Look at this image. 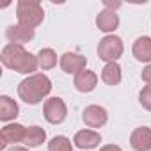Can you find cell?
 Listing matches in <instances>:
<instances>
[{"label":"cell","mask_w":151,"mask_h":151,"mask_svg":"<svg viewBox=\"0 0 151 151\" xmlns=\"http://www.w3.org/2000/svg\"><path fill=\"white\" fill-rule=\"evenodd\" d=\"M50 91H52V82L43 73L30 75L25 80H22L18 86L20 100H23L29 105H37L39 101H43L50 94Z\"/></svg>","instance_id":"7a4b0ae2"},{"label":"cell","mask_w":151,"mask_h":151,"mask_svg":"<svg viewBox=\"0 0 151 151\" xmlns=\"http://www.w3.org/2000/svg\"><path fill=\"white\" fill-rule=\"evenodd\" d=\"M130 146L135 151H151V128L139 126L130 135Z\"/></svg>","instance_id":"9c48e42d"},{"label":"cell","mask_w":151,"mask_h":151,"mask_svg":"<svg viewBox=\"0 0 151 151\" xmlns=\"http://www.w3.org/2000/svg\"><path fill=\"white\" fill-rule=\"evenodd\" d=\"M100 151H123V149L119 146H116V144H107V146L100 147Z\"/></svg>","instance_id":"603a6c76"},{"label":"cell","mask_w":151,"mask_h":151,"mask_svg":"<svg viewBox=\"0 0 151 151\" xmlns=\"http://www.w3.org/2000/svg\"><path fill=\"white\" fill-rule=\"evenodd\" d=\"M103 6H105L109 11H116V9L121 6V2H112V0H103Z\"/></svg>","instance_id":"7402d4cb"},{"label":"cell","mask_w":151,"mask_h":151,"mask_svg":"<svg viewBox=\"0 0 151 151\" xmlns=\"http://www.w3.org/2000/svg\"><path fill=\"white\" fill-rule=\"evenodd\" d=\"M6 36H7V39H9V43H13V45H25V43H29V41H32L34 39V29H29V27H23V25H11V27H7V30H6Z\"/></svg>","instance_id":"8fae6325"},{"label":"cell","mask_w":151,"mask_h":151,"mask_svg":"<svg viewBox=\"0 0 151 151\" xmlns=\"http://www.w3.org/2000/svg\"><path fill=\"white\" fill-rule=\"evenodd\" d=\"M96 25L101 32H114L117 27H119V16L116 11H109V9H103L98 16H96Z\"/></svg>","instance_id":"4fadbf2b"},{"label":"cell","mask_w":151,"mask_h":151,"mask_svg":"<svg viewBox=\"0 0 151 151\" xmlns=\"http://www.w3.org/2000/svg\"><path fill=\"white\" fill-rule=\"evenodd\" d=\"M37 60L41 69H52L57 66V53L52 48H41L37 53Z\"/></svg>","instance_id":"ac0fdd59"},{"label":"cell","mask_w":151,"mask_h":151,"mask_svg":"<svg viewBox=\"0 0 151 151\" xmlns=\"http://www.w3.org/2000/svg\"><path fill=\"white\" fill-rule=\"evenodd\" d=\"M132 52L139 62H149L151 64V37H147V36L137 37Z\"/></svg>","instance_id":"5bb4252c"},{"label":"cell","mask_w":151,"mask_h":151,"mask_svg":"<svg viewBox=\"0 0 151 151\" xmlns=\"http://www.w3.org/2000/svg\"><path fill=\"white\" fill-rule=\"evenodd\" d=\"M75 146L80 147V149H93V147H98L100 142H101V135L94 130H80L75 133V139H73Z\"/></svg>","instance_id":"7c38bea8"},{"label":"cell","mask_w":151,"mask_h":151,"mask_svg":"<svg viewBox=\"0 0 151 151\" xmlns=\"http://www.w3.org/2000/svg\"><path fill=\"white\" fill-rule=\"evenodd\" d=\"M48 151H73V144L68 137L57 135L48 142Z\"/></svg>","instance_id":"d6986e66"},{"label":"cell","mask_w":151,"mask_h":151,"mask_svg":"<svg viewBox=\"0 0 151 151\" xmlns=\"http://www.w3.org/2000/svg\"><path fill=\"white\" fill-rule=\"evenodd\" d=\"M16 18H18L20 25L29 27V29H36L45 20L43 6L37 0H20L16 6Z\"/></svg>","instance_id":"3957f363"},{"label":"cell","mask_w":151,"mask_h":151,"mask_svg":"<svg viewBox=\"0 0 151 151\" xmlns=\"http://www.w3.org/2000/svg\"><path fill=\"white\" fill-rule=\"evenodd\" d=\"M123 78L121 75V66L117 62H107L101 69V80L107 86H117Z\"/></svg>","instance_id":"2e32d148"},{"label":"cell","mask_w":151,"mask_h":151,"mask_svg":"<svg viewBox=\"0 0 151 151\" xmlns=\"http://www.w3.org/2000/svg\"><path fill=\"white\" fill-rule=\"evenodd\" d=\"M82 119L84 123L89 126V128H101L107 119H109V114L103 107L100 105H89L84 109V114H82Z\"/></svg>","instance_id":"ba28073f"},{"label":"cell","mask_w":151,"mask_h":151,"mask_svg":"<svg viewBox=\"0 0 151 151\" xmlns=\"http://www.w3.org/2000/svg\"><path fill=\"white\" fill-rule=\"evenodd\" d=\"M43 114L50 124H60L68 116V107L62 98H48L43 105Z\"/></svg>","instance_id":"5b68a950"},{"label":"cell","mask_w":151,"mask_h":151,"mask_svg":"<svg viewBox=\"0 0 151 151\" xmlns=\"http://www.w3.org/2000/svg\"><path fill=\"white\" fill-rule=\"evenodd\" d=\"M9 151H29L27 147H23V146H13Z\"/></svg>","instance_id":"cb8c5ba5"},{"label":"cell","mask_w":151,"mask_h":151,"mask_svg":"<svg viewBox=\"0 0 151 151\" xmlns=\"http://www.w3.org/2000/svg\"><path fill=\"white\" fill-rule=\"evenodd\" d=\"M124 52V45H123V39L110 34V36H105L100 45H98V57L105 62H116Z\"/></svg>","instance_id":"277c9868"},{"label":"cell","mask_w":151,"mask_h":151,"mask_svg":"<svg viewBox=\"0 0 151 151\" xmlns=\"http://www.w3.org/2000/svg\"><path fill=\"white\" fill-rule=\"evenodd\" d=\"M2 64L16 73L22 75H34V71L39 68V60L37 55H32L30 52H27L22 45H6L2 48V55H0Z\"/></svg>","instance_id":"6da1fadb"},{"label":"cell","mask_w":151,"mask_h":151,"mask_svg":"<svg viewBox=\"0 0 151 151\" xmlns=\"http://www.w3.org/2000/svg\"><path fill=\"white\" fill-rule=\"evenodd\" d=\"M25 133H27V128L20 123H13V124H6L0 132V149H6L7 144H18V142H23L25 139Z\"/></svg>","instance_id":"8992f818"},{"label":"cell","mask_w":151,"mask_h":151,"mask_svg":"<svg viewBox=\"0 0 151 151\" xmlns=\"http://www.w3.org/2000/svg\"><path fill=\"white\" fill-rule=\"evenodd\" d=\"M18 112H20V107H18V103L13 98H9L6 94L0 96V119H2L4 123L14 119L18 116Z\"/></svg>","instance_id":"9a60e30c"},{"label":"cell","mask_w":151,"mask_h":151,"mask_svg":"<svg viewBox=\"0 0 151 151\" xmlns=\"http://www.w3.org/2000/svg\"><path fill=\"white\" fill-rule=\"evenodd\" d=\"M73 84L77 87V91H80V93H91L98 86V75L91 69H84V71L75 75Z\"/></svg>","instance_id":"30bf717a"},{"label":"cell","mask_w":151,"mask_h":151,"mask_svg":"<svg viewBox=\"0 0 151 151\" xmlns=\"http://www.w3.org/2000/svg\"><path fill=\"white\" fill-rule=\"evenodd\" d=\"M45 140H46V132L41 126H29L27 128V133H25V139H23V144L27 147H37Z\"/></svg>","instance_id":"e0dca14e"},{"label":"cell","mask_w":151,"mask_h":151,"mask_svg":"<svg viewBox=\"0 0 151 151\" xmlns=\"http://www.w3.org/2000/svg\"><path fill=\"white\" fill-rule=\"evenodd\" d=\"M60 68L64 73H69V75H77L80 71L86 69V64H87V59L80 53H75V52H66L64 55H60Z\"/></svg>","instance_id":"52a82bcc"},{"label":"cell","mask_w":151,"mask_h":151,"mask_svg":"<svg viewBox=\"0 0 151 151\" xmlns=\"http://www.w3.org/2000/svg\"><path fill=\"white\" fill-rule=\"evenodd\" d=\"M140 77H142V80H144L147 86H151V64H147V66L142 69V75H140Z\"/></svg>","instance_id":"44dd1931"},{"label":"cell","mask_w":151,"mask_h":151,"mask_svg":"<svg viewBox=\"0 0 151 151\" xmlns=\"http://www.w3.org/2000/svg\"><path fill=\"white\" fill-rule=\"evenodd\" d=\"M139 101H140V105H142L146 110L151 112V86H146V87L139 93Z\"/></svg>","instance_id":"ffe728a7"}]
</instances>
